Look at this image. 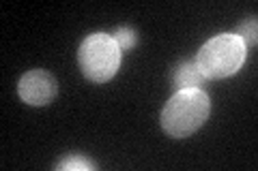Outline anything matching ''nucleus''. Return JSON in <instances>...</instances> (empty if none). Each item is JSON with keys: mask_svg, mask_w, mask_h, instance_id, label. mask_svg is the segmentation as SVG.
<instances>
[{"mask_svg": "<svg viewBox=\"0 0 258 171\" xmlns=\"http://www.w3.org/2000/svg\"><path fill=\"white\" fill-rule=\"evenodd\" d=\"M56 169L58 171H91V169H97V162L86 158L84 154H69L64 160H60L58 165H56Z\"/></svg>", "mask_w": 258, "mask_h": 171, "instance_id": "nucleus-6", "label": "nucleus"}, {"mask_svg": "<svg viewBox=\"0 0 258 171\" xmlns=\"http://www.w3.org/2000/svg\"><path fill=\"white\" fill-rule=\"evenodd\" d=\"M247 50L235 32H222L209 39L196 54V67L207 79L230 77L243 67Z\"/></svg>", "mask_w": 258, "mask_h": 171, "instance_id": "nucleus-2", "label": "nucleus"}, {"mask_svg": "<svg viewBox=\"0 0 258 171\" xmlns=\"http://www.w3.org/2000/svg\"><path fill=\"white\" fill-rule=\"evenodd\" d=\"M205 75L196 67V62H179L172 73V84L174 90H191V88H200L205 84Z\"/></svg>", "mask_w": 258, "mask_h": 171, "instance_id": "nucleus-5", "label": "nucleus"}, {"mask_svg": "<svg viewBox=\"0 0 258 171\" xmlns=\"http://www.w3.org/2000/svg\"><path fill=\"white\" fill-rule=\"evenodd\" d=\"M211 101L205 90H179L161 109V128L172 139H187L209 120Z\"/></svg>", "mask_w": 258, "mask_h": 171, "instance_id": "nucleus-1", "label": "nucleus"}, {"mask_svg": "<svg viewBox=\"0 0 258 171\" xmlns=\"http://www.w3.org/2000/svg\"><path fill=\"white\" fill-rule=\"evenodd\" d=\"M256 28H258V22H256L254 18H249V20H245V22L235 30V35L241 39V43L245 45V50H247V47L252 50V47L256 45Z\"/></svg>", "mask_w": 258, "mask_h": 171, "instance_id": "nucleus-7", "label": "nucleus"}, {"mask_svg": "<svg viewBox=\"0 0 258 171\" xmlns=\"http://www.w3.org/2000/svg\"><path fill=\"white\" fill-rule=\"evenodd\" d=\"M18 94L26 105L45 107L58 94V81H56L52 73H47L43 69H32L22 75L18 84Z\"/></svg>", "mask_w": 258, "mask_h": 171, "instance_id": "nucleus-4", "label": "nucleus"}, {"mask_svg": "<svg viewBox=\"0 0 258 171\" xmlns=\"http://www.w3.org/2000/svg\"><path fill=\"white\" fill-rule=\"evenodd\" d=\"M120 47L108 32L88 35L78 50V64L86 79L95 84H106L116 75L120 67Z\"/></svg>", "mask_w": 258, "mask_h": 171, "instance_id": "nucleus-3", "label": "nucleus"}, {"mask_svg": "<svg viewBox=\"0 0 258 171\" xmlns=\"http://www.w3.org/2000/svg\"><path fill=\"white\" fill-rule=\"evenodd\" d=\"M114 41H116V45L120 47V52H129V50H134L136 43H138V32H136L134 28H118L114 35Z\"/></svg>", "mask_w": 258, "mask_h": 171, "instance_id": "nucleus-8", "label": "nucleus"}]
</instances>
